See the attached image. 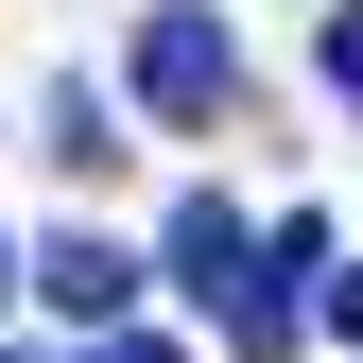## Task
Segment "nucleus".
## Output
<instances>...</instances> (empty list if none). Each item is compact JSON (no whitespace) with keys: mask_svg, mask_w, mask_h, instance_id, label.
I'll return each instance as SVG.
<instances>
[{"mask_svg":"<svg viewBox=\"0 0 363 363\" xmlns=\"http://www.w3.org/2000/svg\"><path fill=\"white\" fill-rule=\"evenodd\" d=\"M139 104L156 121H225V104H242V35H225L208 0H173V18L139 35Z\"/></svg>","mask_w":363,"mask_h":363,"instance_id":"f257e3e1","label":"nucleus"},{"mask_svg":"<svg viewBox=\"0 0 363 363\" xmlns=\"http://www.w3.org/2000/svg\"><path fill=\"white\" fill-rule=\"evenodd\" d=\"M311 259H329V225H277V242H259V277L225 294V346H242V363H277V346H294V294H311Z\"/></svg>","mask_w":363,"mask_h":363,"instance_id":"f03ea898","label":"nucleus"},{"mask_svg":"<svg viewBox=\"0 0 363 363\" xmlns=\"http://www.w3.org/2000/svg\"><path fill=\"white\" fill-rule=\"evenodd\" d=\"M35 294H52L69 329H121V311H139V259H121L104 225H69V242H35Z\"/></svg>","mask_w":363,"mask_h":363,"instance_id":"7ed1b4c3","label":"nucleus"},{"mask_svg":"<svg viewBox=\"0 0 363 363\" xmlns=\"http://www.w3.org/2000/svg\"><path fill=\"white\" fill-rule=\"evenodd\" d=\"M173 277H191V294L225 311V294H242V277H259V225H242V208H225V191H191V208H173Z\"/></svg>","mask_w":363,"mask_h":363,"instance_id":"20e7f679","label":"nucleus"},{"mask_svg":"<svg viewBox=\"0 0 363 363\" xmlns=\"http://www.w3.org/2000/svg\"><path fill=\"white\" fill-rule=\"evenodd\" d=\"M52 173H69V191H104V173H121V121L86 104V86H52Z\"/></svg>","mask_w":363,"mask_h":363,"instance_id":"39448f33","label":"nucleus"},{"mask_svg":"<svg viewBox=\"0 0 363 363\" xmlns=\"http://www.w3.org/2000/svg\"><path fill=\"white\" fill-rule=\"evenodd\" d=\"M329 86L363 104V0H329Z\"/></svg>","mask_w":363,"mask_h":363,"instance_id":"423d86ee","label":"nucleus"},{"mask_svg":"<svg viewBox=\"0 0 363 363\" xmlns=\"http://www.w3.org/2000/svg\"><path fill=\"white\" fill-rule=\"evenodd\" d=\"M86 363H173V346H156V329H104V346H86Z\"/></svg>","mask_w":363,"mask_h":363,"instance_id":"0eeeda50","label":"nucleus"},{"mask_svg":"<svg viewBox=\"0 0 363 363\" xmlns=\"http://www.w3.org/2000/svg\"><path fill=\"white\" fill-rule=\"evenodd\" d=\"M329 329H346V346H363V277H329Z\"/></svg>","mask_w":363,"mask_h":363,"instance_id":"6e6552de","label":"nucleus"},{"mask_svg":"<svg viewBox=\"0 0 363 363\" xmlns=\"http://www.w3.org/2000/svg\"><path fill=\"white\" fill-rule=\"evenodd\" d=\"M0 294H18V242H0Z\"/></svg>","mask_w":363,"mask_h":363,"instance_id":"1a4fd4ad","label":"nucleus"}]
</instances>
